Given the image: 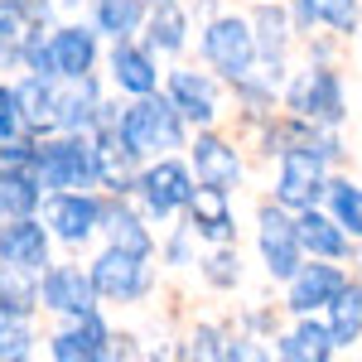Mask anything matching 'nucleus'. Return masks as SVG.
<instances>
[{"instance_id":"1","label":"nucleus","mask_w":362,"mask_h":362,"mask_svg":"<svg viewBox=\"0 0 362 362\" xmlns=\"http://www.w3.org/2000/svg\"><path fill=\"white\" fill-rule=\"evenodd\" d=\"M121 131L131 140L136 155H165L184 140V112L174 107V97H140L131 112L121 116Z\"/></svg>"},{"instance_id":"2","label":"nucleus","mask_w":362,"mask_h":362,"mask_svg":"<svg viewBox=\"0 0 362 362\" xmlns=\"http://www.w3.org/2000/svg\"><path fill=\"white\" fill-rule=\"evenodd\" d=\"M203 58H208L213 73H223L227 83H247L256 58H261V49H256V34H251L247 20L223 15V20H213L208 34H203Z\"/></svg>"},{"instance_id":"3","label":"nucleus","mask_w":362,"mask_h":362,"mask_svg":"<svg viewBox=\"0 0 362 362\" xmlns=\"http://www.w3.org/2000/svg\"><path fill=\"white\" fill-rule=\"evenodd\" d=\"M39 174H44V189H92L102 179L97 140H83V136L44 140L39 145Z\"/></svg>"},{"instance_id":"4","label":"nucleus","mask_w":362,"mask_h":362,"mask_svg":"<svg viewBox=\"0 0 362 362\" xmlns=\"http://www.w3.org/2000/svg\"><path fill=\"white\" fill-rule=\"evenodd\" d=\"M92 280H97V290L107 295V300H140L145 290H150V261H145V251H126V247H107L97 256V266H92Z\"/></svg>"},{"instance_id":"5","label":"nucleus","mask_w":362,"mask_h":362,"mask_svg":"<svg viewBox=\"0 0 362 362\" xmlns=\"http://www.w3.org/2000/svg\"><path fill=\"white\" fill-rule=\"evenodd\" d=\"M329 194V184H324V155H314L305 145H290V150H280V184H276V198L285 208H314V198Z\"/></svg>"},{"instance_id":"6","label":"nucleus","mask_w":362,"mask_h":362,"mask_svg":"<svg viewBox=\"0 0 362 362\" xmlns=\"http://www.w3.org/2000/svg\"><path fill=\"white\" fill-rule=\"evenodd\" d=\"M290 112L309 116L314 126H338L343 121V83L329 68H309L290 83Z\"/></svg>"},{"instance_id":"7","label":"nucleus","mask_w":362,"mask_h":362,"mask_svg":"<svg viewBox=\"0 0 362 362\" xmlns=\"http://www.w3.org/2000/svg\"><path fill=\"white\" fill-rule=\"evenodd\" d=\"M97 280H92V271H78V266H49L44 271V285H39V305L54 309V314H92L97 309Z\"/></svg>"},{"instance_id":"8","label":"nucleus","mask_w":362,"mask_h":362,"mask_svg":"<svg viewBox=\"0 0 362 362\" xmlns=\"http://www.w3.org/2000/svg\"><path fill=\"white\" fill-rule=\"evenodd\" d=\"M136 189H140L145 208H150L155 218H174L179 208H189V203H194V179H189V169L174 165V160L150 165V169L136 179Z\"/></svg>"},{"instance_id":"9","label":"nucleus","mask_w":362,"mask_h":362,"mask_svg":"<svg viewBox=\"0 0 362 362\" xmlns=\"http://www.w3.org/2000/svg\"><path fill=\"white\" fill-rule=\"evenodd\" d=\"M102 223H107V208L87 194V189H58L49 198V227H54L63 242H73V247L87 242Z\"/></svg>"},{"instance_id":"10","label":"nucleus","mask_w":362,"mask_h":362,"mask_svg":"<svg viewBox=\"0 0 362 362\" xmlns=\"http://www.w3.org/2000/svg\"><path fill=\"white\" fill-rule=\"evenodd\" d=\"M261 256H266V271L276 280H290L305 261V242H300V227L290 223L280 208H261Z\"/></svg>"},{"instance_id":"11","label":"nucleus","mask_w":362,"mask_h":362,"mask_svg":"<svg viewBox=\"0 0 362 362\" xmlns=\"http://www.w3.org/2000/svg\"><path fill=\"white\" fill-rule=\"evenodd\" d=\"M0 266H15V271H44L49 266V232L34 218H10L0 227Z\"/></svg>"},{"instance_id":"12","label":"nucleus","mask_w":362,"mask_h":362,"mask_svg":"<svg viewBox=\"0 0 362 362\" xmlns=\"http://www.w3.org/2000/svg\"><path fill=\"white\" fill-rule=\"evenodd\" d=\"M112 334H107V324L97 319V309L92 314H78V324L73 329H63V334L49 338V353L58 362H97V358H112Z\"/></svg>"},{"instance_id":"13","label":"nucleus","mask_w":362,"mask_h":362,"mask_svg":"<svg viewBox=\"0 0 362 362\" xmlns=\"http://www.w3.org/2000/svg\"><path fill=\"white\" fill-rule=\"evenodd\" d=\"M348 280L338 266H300L295 276H290V309L295 314H314V309H329L338 300V290H343Z\"/></svg>"},{"instance_id":"14","label":"nucleus","mask_w":362,"mask_h":362,"mask_svg":"<svg viewBox=\"0 0 362 362\" xmlns=\"http://www.w3.org/2000/svg\"><path fill=\"white\" fill-rule=\"evenodd\" d=\"M136 150H131V140L121 131V121L116 126H102L97 131V169H102V184L116 189V194H126L131 184H136Z\"/></svg>"},{"instance_id":"15","label":"nucleus","mask_w":362,"mask_h":362,"mask_svg":"<svg viewBox=\"0 0 362 362\" xmlns=\"http://www.w3.org/2000/svg\"><path fill=\"white\" fill-rule=\"evenodd\" d=\"M189 218H194V227H189V232L208 237V242H218V247H227V242L237 237L232 208H227V189H213V184H203V189L194 194V203H189Z\"/></svg>"},{"instance_id":"16","label":"nucleus","mask_w":362,"mask_h":362,"mask_svg":"<svg viewBox=\"0 0 362 362\" xmlns=\"http://www.w3.org/2000/svg\"><path fill=\"white\" fill-rule=\"evenodd\" d=\"M194 169H198V184H213V189H237V179H242V160H237V150L218 136H198L194 140Z\"/></svg>"},{"instance_id":"17","label":"nucleus","mask_w":362,"mask_h":362,"mask_svg":"<svg viewBox=\"0 0 362 362\" xmlns=\"http://www.w3.org/2000/svg\"><path fill=\"white\" fill-rule=\"evenodd\" d=\"M54 97H58V126L63 131H83V126H92L97 121V112H102V97H97V83L92 78H54Z\"/></svg>"},{"instance_id":"18","label":"nucleus","mask_w":362,"mask_h":362,"mask_svg":"<svg viewBox=\"0 0 362 362\" xmlns=\"http://www.w3.org/2000/svg\"><path fill=\"white\" fill-rule=\"evenodd\" d=\"M169 97H174V107L184 112V121L208 126V121L218 116V92H213V83H208L203 73H189V68L169 73Z\"/></svg>"},{"instance_id":"19","label":"nucleus","mask_w":362,"mask_h":362,"mask_svg":"<svg viewBox=\"0 0 362 362\" xmlns=\"http://www.w3.org/2000/svg\"><path fill=\"white\" fill-rule=\"evenodd\" d=\"M112 78L121 92H131V97H150L155 83H160V73H155V58L136 49V44H126V39H116L112 49Z\"/></svg>"},{"instance_id":"20","label":"nucleus","mask_w":362,"mask_h":362,"mask_svg":"<svg viewBox=\"0 0 362 362\" xmlns=\"http://www.w3.org/2000/svg\"><path fill=\"white\" fill-rule=\"evenodd\" d=\"M20 92V112H25V131L34 136H44V131H63L58 126V97H54V78H44V73H34L25 83L15 87Z\"/></svg>"},{"instance_id":"21","label":"nucleus","mask_w":362,"mask_h":362,"mask_svg":"<svg viewBox=\"0 0 362 362\" xmlns=\"http://www.w3.org/2000/svg\"><path fill=\"white\" fill-rule=\"evenodd\" d=\"M44 194V174L39 169H10L0 165V218H29Z\"/></svg>"},{"instance_id":"22","label":"nucleus","mask_w":362,"mask_h":362,"mask_svg":"<svg viewBox=\"0 0 362 362\" xmlns=\"http://www.w3.org/2000/svg\"><path fill=\"white\" fill-rule=\"evenodd\" d=\"M295 227H300V242H305V251H314V256H329V261L348 256V227L338 223V218H324V213L305 208V213L295 218Z\"/></svg>"},{"instance_id":"23","label":"nucleus","mask_w":362,"mask_h":362,"mask_svg":"<svg viewBox=\"0 0 362 362\" xmlns=\"http://www.w3.org/2000/svg\"><path fill=\"white\" fill-rule=\"evenodd\" d=\"M334 348H338V338L329 324H314V319H305L295 334H285L276 343V353L280 358H290V362H329L334 358Z\"/></svg>"},{"instance_id":"24","label":"nucleus","mask_w":362,"mask_h":362,"mask_svg":"<svg viewBox=\"0 0 362 362\" xmlns=\"http://www.w3.org/2000/svg\"><path fill=\"white\" fill-rule=\"evenodd\" d=\"M329 329H334L338 348L362 338V285H353V280H348V285L338 290V300L329 305Z\"/></svg>"},{"instance_id":"25","label":"nucleus","mask_w":362,"mask_h":362,"mask_svg":"<svg viewBox=\"0 0 362 362\" xmlns=\"http://www.w3.org/2000/svg\"><path fill=\"white\" fill-rule=\"evenodd\" d=\"M256 49L261 58L271 63V73L280 78V54H285V39H290V20H285V10H271L266 0H261V15H256Z\"/></svg>"},{"instance_id":"26","label":"nucleus","mask_w":362,"mask_h":362,"mask_svg":"<svg viewBox=\"0 0 362 362\" xmlns=\"http://www.w3.org/2000/svg\"><path fill=\"white\" fill-rule=\"evenodd\" d=\"M184 10L174 5V0H160L155 5V15H150V49H160V54H179L184 49Z\"/></svg>"},{"instance_id":"27","label":"nucleus","mask_w":362,"mask_h":362,"mask_svg":"<svg viewBox=\"0 0 362 362\" xmlns=\"http://www.w3.org/2000/svg\"><path fill=\"white\" fill-rule=\"evenodd\" d=\"M300 20L305 25H329L338 29V34H353V25H358V0H300Z\"/></svg>"},{"instance_id":"28","label":"nucleus","mask_w":362,"mask_h":362,"mask_svg":"<svg viewBox=\"0 0 362 362\" xmlns=\"http://www.w3.org/2000/svg\"><path fill=\"white\" fill-rule=\"evenodd\" d=\"M25 276H29V271L0 266V314H20V319H25L29 309L39 305V290H34Z\"/></svg>"},{"instance_id":"29","label":"nucleus","mask_w":362,"mask_h":362,"mask_svg":"<svg viewBox=\"0 0 362 362\" xmlns=\"http://www.w3.org/2000/svg\"><path fill=\"white\" fill-rule=\"evenodd\" d=\"M140 15H145V0H97V25H102V34H112V39L136 34Z\"/></svg>"},{"instance_id":"30","label":"nucleus","mask_w":362,"mask_h":362,"mask_svg":"<svg viewBox=\"0 0 362 362\" xmlns=\"http://www.w3.org/2000/svg\"><path fill=\"white\" fill-rule=\"evenodd\" d=\"M107 232H112V247L145 251V256H150V232L140 227L136 213H126V208H107Z\"/></svg>"},{"instance_id":"31","label":"nucleus","mask_w":362,"mask_h":362,"mask_svg":"<svg viewBox=\"0 0 362 362\" xmlns=\"http://www.w3.org/2000/svg\"><path fill=\"white\" fill-rule=\"evenodd\" d=\"M329 203H334V218L353 237H362V189L358 184H348V179H334L329 184Z\"/></svg>"},{"instance_id":"32","label":"nucleus","mask_w":362,"mask_h":362,"mask_svg":"<svg viewBox=\"0 0 362 362\" xmlns=\"http://www.w3.org/2000/svg\"><path fill=\"white\" fill-rule=\"evenodd\" d=\"M29 329H25V319L20 314H0V358H10V362H20L29 358Z\"/></svg>"},{"instance_id":"33","label":"nucleus","mask_w":362,"mask_h":362,"mask_svg":"<svg viewBox=\"0 0 362 362\" xmlns=\"http://www.w3.org/2000/svg\"><path fill=\"white\" fill-rule=\"evenodd\" d=\"M203 280H208V285H218V290H227V285H237V280H242V261H237L232 251H213V256L203 261Z\"/></svg>"},{"instance_id":"34","label":"nucleus","mask_w":362,"mask_h":362,"mask_svg":"<svg viewBox=\"0 0 362 362\" xmlns=\"http://www.w3.org/2000/svg\"><path fill=\"white\" fill-rule=\"evenodd\" d=\"M25 131V112H20V92L15 87H0V140L20 136Z\"/></svg>"},{"instance_id":"35","label":"nucleus","mask_w":362,"mask_h":362,"mask_svg":"<svg viewBox=\"0 0 362 362\" xmlns=\"http://www.w3.org/2000/svg\"><path fill=\"white\" fill-rule=\"evenodd\" d=\"M194 353H198V358H227L223 334H218V329H198V334H194Z\"/></svg>"},{"instance_id":"36","label":"nucleus","mask_w":362,"mask_h":362,"mask_svg":"<svg viewBox=\"0 0 362 362\" xmlns=\"http://www.w3.org/2000/svg\"><path fill=\"white\" fill-rule=\"evenodd\" d=\"M10 5L25 15L29 25H44V20H49V0H10Z\"/></svg>"},{"instance_id":"37","label":"nucleus","mask_w":362,"mask_h":362,"mask_svg":"<svg viewBox=\"0 0 362 362\" xmlns=\"http://www.w3.org/2000/svg\"><path fill=\"white\" fill-rule=\"evenodd\" d=\"M184 256H189V242H184V232H179V237L169 242V261H174V266H184Z\"/></svg>"},{"instance_id":"38","label":"nucleus","mask_w":362,"mask_h":362,"mask_svg":"<svg viewBox=\"0 0 362 362\" xmlns=\"http://www.w3.org/2000/svg\"><path fill=\"white\" fill-rule=\"evenodd\" d=\"M155 5H160V0H155Z\"/></svg>"}]
</instances>
